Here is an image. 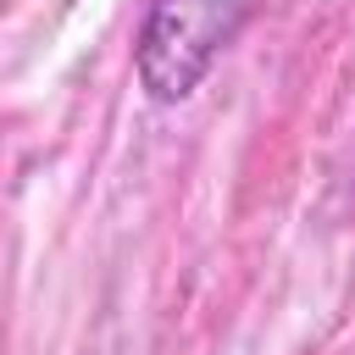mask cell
I'll use <instances>...</instances> for the list:
<instances>
[{
	"instance_id": "6da1fadb",
	"label": "cell",
	"mask_w": 355,
	"mask_h": 355,
	"mask_svg": "<svg viewBox=\"0 0 355 355\" xmlns=\"http://www.w3.org/2000/svg\"><path fill=\"white\" fill-rule=\"evenodd\" d=\"M261 0H150L139 39H133V72L139 89L155 105L189 100L216 55L239 39V28L255 17Z\"/></svg>"
}]
</instances>
